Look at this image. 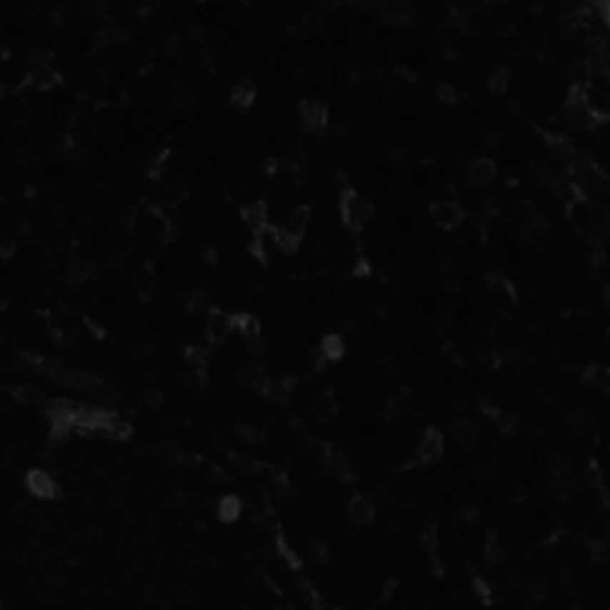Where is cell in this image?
<instances>
[{
    "instance_id": "obj_1",
    "label": "cell",
    "mask_w": 610,
    "mask_h": 610,
    "mask_svg": "<svg viewBox=\"0 0 610 610\" xmlns=\"http://www.w3.org/2000/svg\"><path fill=\"white\" fill-rule=\"evenodd\" d=\"M444 451H446L444 434L439 429L429 427V429L422 431L420 441H417V449H415V456L420 458V463H424V465H434L444 458Z\"/></svg>"
},
{
    "instance_id": "obj_2",
    "label": "cell",
    "mask_w": 610,
    "mask_h": 610,
    "mask_svg": "<svg viewBox=\"0 0 610 610\" xmlns=\"http://www.w3.org/2000/svg\"><path fill=\"white\" fill-rule=\"evenodd\" d=\"M451 436L460 451H472L479 444V424L474 422L472 415L467 417H451Z\"/></svg>"
},
{
    "instance_id": "obj_3",
    "label": "cell",
    "mask_w": 610,
    "mask_h": 610,
    "mask_svg": "<svg viewBox=\"0 0 610 610\" xmlns=\"http://www.w3.org/2000/svg\"><path fill=\"white\" fill-rule=\"evenodd\" d=\"M341 212H344V219L346 224L351 226V229H360L367 219H370L372 215V205L367 203V198H363L360 194H353V191H349L341 203Z\"/></svg>"
},
{
    "instance_id": "obj_4",
    "label": "cell",
    "mask_w": 610,
    "mask_h": 610,
    "mask_svg": "<svg viewBox=\"0 0 610 610\" xmlns=\"http://www.w3.org/2000/svg\"><path fill=\"white\" fill-rule=\"evenodd\" d=\"M24 484H26V489H29V494L36 496V499L53 501V499H58V496H60L58 481H55L46 470H31L29 474H26Z\"/></svg>"
},
{
    "instance_id": "obj_5",
    "label": "cell",
    "mask_w": 610,
    "mask_h": 610,
    "mask_svg": "<svg viewBox=\"0 0 610 610\" xmlns=\"http://www.w3.org/2000/svg\"><path fill=\"white\" fill-rule=\"evenodd\" d=\"M465 179H467V184H470L472 189H486V186H491V181L496 179V165H494V160L479 158V160L470 162V165L465 167Z\"/></svg>"
},
{
    "instance_id": "obj_6",
    "label": "cell",
    "mask_w": 610,
    "mask_h": 610,
    "mask_svg": "<svg viewBox=\"0 0 610 610\" xmlns=\"http://www.w3.org/2000/svg\"><path fill=\"white\" fill-rule=\"evenodd\" d=\"M320 463L324 465V470L334 474L336 479H353L356 474V467H353V460L341 451H327L320 456Z\"/></svg>"
},
{
    "instance_id": "obj_7",
    "label": "cell",
    "mask_w": 610,
    "mask_h": 610,
    "mask_svg": "<svg viewBox=\"0 0 610 610\" xmlns=\"http://www.w3.org/2000/svg\"><path fill=\"white\" fill-rule=\"evenodd\" d=\"M346 513H349L353 524H370L374 520V513H377V506H374V501L370 499V496L358 494L349 501Z\"/></svg>"
},
{
    "instance_id": "obj_8",
    "label": "cell",
    "mask_w": 610,
    "mask_h": 610,
    "mask_svg": "<svg viewBox=\"0 0 610 610\" xmlns=\"http://www.w3.org/2000/svg\"><path fill=\"white\" fill-rule=\"evenodd\" d=\"M231 329H234V317L222 313V310H212L210 317H208V327H205L210 341L212 344H224L226 339H229Z\"/></svg>"
},
{
    "instance_id": "obj_9",
    "label": "cell",
    "mask_w": 610,
    "mask_h": 610,
    "mask_svg": "<svg viewBox=\"0 0 610 610\" xmlns=\"http://www.w3.org/2000/svg\"><path fill=\"white\" fill-rule=\"evenodd\" d=\"M431 217H434V222L441 226V229H453V226H458L460 219H463V210H460V205H456L453 201H441V203H434Z\"/></svg>"
},
{
    "instance_id": "obj_10",
    "label": "cell",
    "mask_w": 610,
    "mask_h": 610,
    "mask_svg": "<svg viewBox=\"0 0 610 610\" xmlns=\"http://www.w3.org/2000/svg\"><path fill=\"white\" fill-rule=\"evenodd\" d=\"M301 122L308 131H320L327 124V110L317 101H305L301 103Z\"/></svg>"
},
{
    "instance_id": "obj_11",
    "label": "cell",
    "mask_w": 610,
    "mask_h": 610,
    "mask_svg": "<svg viewBox=\"0 0 610 610\" xmlns=\"http://www.w3.org/2000/svg\"><path fill=\"white\" fill-rule=\"evenodd\" d=\"M384 417L391 424H410L415 420V408H413V403H410V401L394 399V401L386 403Z\"/></svg>"
},
{
    "instance_id": "obj_12",
    "label": "cell",
    "mask_w": 610,
    "mask_h": 610,
    "mask_svg": "<svg viewBox=\"0 0 610 610\" xmlns=\"http://www.w3.org/2000/svg\"><path fill=\"white\" fill-rule=\"evenodd\" d=\"M58 81H60V76L51 65L29 69V76H26V86L34 91H51Z\"/></svg>"
},
{
    "instance_id": "obj_13",
    "label": "cell",
    "mask_w": 610,
    "mask_h": 610,
    "mask_svg": "<svg viewBox=\"0 0 610 610\" xmlns=\"http://www.w3.org/2000/svg\"><path fill=\"white\" fill-rule=\"evenodd\" d=\"M531 363H534V356H531V351L522 349V346H510V349H506V353H503V365L513 372L529 370Z\"/></svg>"
},
{
    "instance_id": "obj_14",
    "label": "cell",
    "mask_w": 610,
    "mask_h": 610,
    "mask_svg": "<svg viewBox=\"0 0 610 610\" xmlns=\"http://www.w3.org/2000/svg\"><path fill=\"white\" fill-rule=\"evenodd\" d=\"M336 410H339L336 396L331 391H322L315 396L313 406H310V415H313L317 422H324V420H329V417H334Z\"/></svg>"
},
{
    "instance_id": "obj_15",
    "label": "cell",
    "mask_w": 610,
    "mask_h": 610,
    "mask_svg": "<svg viewBox=\"0 0 610 610\" xmlns=\"http://www.w3.org/2000/svg\"><path fill=\"white\" fill-rule=\"evenodd\" d=\"M317 353H320V358L324 360V363H336V360L344 358L346 344H344V339L339 334H327L322 339L320 351H317Z\"/></svg>"
},
{
    "instance_id": "obj_16",
    "label": "cell",
    "mask_w": 610,
    "mask_h": 610,
    "mask_svg": "<svg viewBox=\"0 0 610 610\" xmlns=\"http://www.w3.org/2000/svg\"><path fill=\"white\" fill-rule=\"evenodd\" d=\"M474 486L479 489V491L484 494H491L496 491V486H499V474H496V470L491 465H477L474 467Z\"/></svg>"
},
{
    "instance_id": "obj_17",
    "label": "cell",
    "mask_w": 610,
    "mask_h": 610,
    "mask_svg": "<svg viewBox=\"0 0 610 610\" xmlns=\"http://www.w3.org/2000/svg\"><path fill=\"white\" fill-rule=\"evenodd\" d=\"M229 101H231L234 108H241V110L248 108V105H253V101H255V86L248 79L239 81L236 86L231 89Z\"/></svg>"
},
{
    "instance_id": "obj_18",
    "label": "cell",
    "mask_w": 610,
    "mask_h": 610,
    "mask_svg": "<svg viewBox=\"0 0 610 610\" xmlns=\"http://www.w3.org/2000/svg\"><path fill=\"white\" fill-rule=\"evenodd\" d=\"M244 219H246V224L251 226L255 234H260L262 229H265V224H267V210H265V205H262V203L246 205V208H244Z\"/></svg>"
},
{
    "instance_id": "obj_19",
    "label": "cell",
    "mask_w": 610,
    "mask_h": 610,
    "mask_svg": "<svg viewBox=\"0 0 610 610\" xmlns=\"http://www.w3.org/2000/svg\"><path fill=\"white\" fill-rule=\"evenodd\" d=\"M567 76H570V81L574 84V89L584 91V86L591 81V76H594V67L589 65L586 60H577L574 65H570V69H567Z\"/></svg>"
},
{
    "instance_id": "obj_20",
    "label": "cell",
    "mask_w": 610,
    "mask_h": 610,
    "mask_svg": "<svg viewBox=\"0 0 610 610\" xmlns=\"http://www.w3.org/2000/svg\"><path fill=\"white\" fill-rule=\"evenodd\" d=\"M241 515V501L239 496H224L222 501L217 503V517L222 522H236Z\"/></svg>"
},
{
    "instance_id": "obj_21",
    "label": "cell",
    "mask_w": 610,
    "mask_h": 610,
    "mask_svg": "<svg viewBox=\"0 0 610 610\" xmlns=\"http://www.w3.org/2000/svg\"><path fill=\"white\" fill-rule=\"evenodd\" d=\"M234 434H236L239 441H244L246 446H260L262 444V431L255 427V424L239 422L236 427H234Z\"/></svg>"
},
{
    "instance_id": "obj_22",
    "label": "cell",
    "mask_w": 610,
    "mask_h": 610,
    "mask_svg": "<svg viewBox=\"0 0 610 610\" xmlns=\"http://www.w3.org/2000/svg\"><path fill=\"white\" fill-rule=\"evenodd\" d=\"M484 558L489 565H503V560H506V549L494 534H489L484 541Z\"/></svg>"
},
{
    "instance_id": "obj_23",
    "label": "cell",
    "mask_w": 610,
    "mask_h": 610,
    "mask_svg": "<svg viewBox=\"0 0 610 610\" xmlns=\"http://www.w3.org/2000/svg\"><path fill=\"white\" fill-rule=\"evenodd\" d=\"M194 103V96H191V91L186 86H181V84H174L172 89H169V105L176 110H186L189 105Z\"/></svg>"
},
{
    "instance_id": "obj_24",
    "label": "cell",
    "mask_w": 610,
    "mask_h": 610,
    "mask_svg": "<svg viewBox=\"0 0 610 610\" xmlns=\"http://www.w3.org/2000/svg\"><path fill=\"white\" fill-rule=\"evenodd\" d=\"M308 556L313 560V565L322 567L329 563V546L322 541V539H315V541L308 544Z\"/></svg>"
},
{
    "instance_id": "obj_25",
    "label": "cell",
    "mask_w": 610,
    "mask_h": 610,
    "mask_svg": "<svg viewBox=\"0 0 610 610\" xmlns=\"http://www.w3.org/2000/svg\"><path fill=\"white\" fill-rule=\"evenodd\" d=\"M560 420H563V427H565V429L579 431L581 427H584V410H579V408H567V410H563Z\"/></svg>"
},
{
    "instance_id": "obj_26",
    "label": "cell",
    "mask_w": 610,
    "mask_h": 610,
    "mask_svg": "<svg viewBox=\"0 0 610 610\" xmlns=\"http://www.w3.org/2000/svg\"><path fill=\"white\" fill-rule=\"evenodd\" d=\"M274 494H276V499L284 501V503H294L296 501L294 486H291V481L284 477V474H276V477H274Z\"/></svg>"
},
{
    "instance_id": "obj_27",
    "label": "cell",
    "mask_w": 610,
    "mask_h": 610,
    "mask_svg": "<svg viewBox=\"0 0 610 610\" xmlns=\"http://www.w3.org/2000/svg\"><path fill=\"white\" fill-rule=\"evenodd\" d=\"M508 69H496V72L489 76V91L494 96H503L508 91Z\"/></svg>"
},
{
    "instance_id": "obj_28",
    "label": "cell",
    "mask_w": 610,
    "mask_h": 610,
    "mask_svg": "<svg viewBox=\"0 0 610 610\" xmlns=\"http://www.w3.org/2000/svg\"><path fill=\"white\" fill-rule=\"evenodd\" d=\"M589 558L594 563H606L610 560V544L608 541H591L589 544Z\"/></svg>"
},
{
    "instance_id": "obj_29",
    "label": "cell",
    "mask_w": 610,
    "mask_h": 610,
    "mask_svg": "<svg viewBox=\"0 0 610 610\" xmlns=\"http://www.w3.org/2000/svg\"><path fill=\"white\" fill-rule=\"evenodd\" d=\"M496 424H499V431L503 436H515L517 429H520V420L515 415H499Z\"/></svg>"
},
{
    "instance_id": "obj_30",
    "label": "cell",
    "mask_w": 610,
    "mask_h": 610,
    "mask_svg": "<svg viewBox=\"0 0 610 610\" xmlns=\"http://www.w3.org/2000/svg\"><path fill=\"white\" fill-rule=\"evenodd\" d=\"M91 272H89V267L86 265H69L67 269H65V281L67 284H81L84 279H86Z\"/></svg>"
},
{
    "instance_id": "obj_31",
    "label": "cell",
    "mask_w": 610,
    "mask_h": 610,
    "mask_svg": "<svg viewBox=\"0 0 610 610\" xmlns=\"http://www.w3.org/2000/svg\"><path fill=\"white\" fill-rule=\"evenodd\" d=\"M51 60H53L51 53H46V51H31L29 55H26V65H29V69L51 65Z\"/></svg>"
},
{
    "instance_id": "obj_32",
    "label": "cell",
    "mask_w": 610,
    "mask_h": 610,
    "mask_svg": "<svg viewBox=\"0 0 610 610\" xmlns=\"http://www.w3.org/2000/svg\"><path fill=\"white\" fill-rule=\"evenodd\" d=\"M436 98L441 103H456L458 101V91L451 86V84H441V86L436 89Z\"/></svg>"
},
{
    "instance_id": "obj_33",
    "label": "cell",
    "mask_w": 610,
    "mask_h": 610,
    "mask_svg": "<svg viewBox=\"0 0 610 610\" xmlns=\"http://www.w3.org/2000/svg\"><path fill=\"white\" fill-rule=\"evenodd\" d=\"M167 53L172 55L174 60L181 58V55H184V41H181V36H169V41H167Z\"/></svg>"
},
{
    "instance_id": "obj_34",
    "label": "cell",
    "mask_w": 610,
    "mask_h": 610,
    "mask_svg": "<svg viewBox=\"0 0 610 610\" xmlns=\"http://www.w3.org/2000/svg\"><path fill=\"white\" fill-rule=\"evenodd\" d=\"M524 499H527V489L522 486H510L508 494H506V501L513 503V506H517V503H522Z\"/></svg>"
},
{
    "instance_id": "obj_35",
    "label": "cell",
    "mask_w": 610,
    "mask_h": 610,
    "mask_svg": "<svg viewBox=\"0 0 610 610\" xmlns=\"http://www.w3.org/2000/svg\"><path fill=\"white\" fill-rule=\"evenodd\" d=\"M186 303H189V308H191V310H198V308H201V305H205V291H203V289L191 291L189 298H186Z\"/></svg>"
},
{
    "instance_id": "obj_36",
    "label": "cell",
    "mask_w": 610,
    "mask_h": 610,
    "mask_svg": "<svg viewBox=\"0 0 610 610\" xmlns=\"http://www.w3.org/2000/svg\"><path fill=\"white\" fill-rule=\"evenodd\" d=\"M479 508L474 506V503H467V506H463V520L467 522H477L479 520Z\"/></svg>"
},
{
    "instance_id": "obj_37",
    "label": "cell",
    "mask_w": 610,
    "mask_h": 610,
    "mask_svg": "<svg viewBox=\"0 0 610 610\" xmlns=\"http://www.w3.org/2000/svg\"><path fill=\"white\" fill-rule=\"evenodd\" d=\"M22 358H24L29 365H34V367H44V365H46V358H44V356H39V353H29V351H24V353H22Z\"/></svg>"
},
{
    "instance_id": "obj_38",
    "label": "cell",
    "mask_w": 610,
    "mask_h": 610,
    "mask_svg": "<svg viewBox=\"0 0 610 610\" xmlns=\"http://www.w3.org/2000/svg\"><path fill=\"white\" fill-rule=\"evenodd\" d=\"M19 396L26 399V401H41V391H39V389H34V386H22V389H19Z\"/></svg>"
},
{
    "instance_id": "obj_39",
    "label": "cell",
    "mask_w": 610,
    "mask_h": 610,
    "mask_svg": "<svg viewBox=\"0 0 610 610\" xmlns=\"http://www.w3.org/2000/svg\"><path fill=\"white\" fill-rule=\"evenodd\" d=\"M315 610H339L334 603L329 601H322V599H315Z\"/></svg>"
},
{
    "instance_id": "obj_40",
    "label": "cell",
    "mask_w": 610,
    "mask_h": 610,
    "mask_svg": "<svg viewBox=\"0 0 610 610\" xmlns=\"http://www.w3.org/2000/svg\"><path fill=\"white\" fill-rule=\"evenodd\" d=\"M198 62L205 65V67H210L212 65V53L210 51H201V53H198Z\"/></svg>"
},
{
    "instance_id": "obj_41",
    "label": "cell",
    "mask_w": 610,
    "mask_h": 610,
    "mask_svg": "<svg viewBox=\"0 0 610 610\" xmlns=\"http://www.w3.org/2000/svg\"><path fill=\"white\" fill-rule=\"evenodd\" d=\"M22 162H24L26 167H36L41 160L36 158V155H31V153H24V155H22Z\"/></svg>"
},
{
    "instance_id": "obj_42",
    "label": "cell",
    "mask_w": 610,
    "mask_h": 610,
    "mask_svg": "<svg viewBox=\"0 0 610 610\" xmlns=\"http://www.w3.org/2000/svg\"><path fill=\"white\" fill-rule=\"evenodd\" d=\"M474 589H477V594L481 596V599H489V586L484 584V581H474Z\"/></svg>"
},
{
    "instance_id": "obj_43",
    "label": "cell",
    "mask_w": 610,
    "mask_h": 610,
    "mask_svg": "<svg viewBox=\"0 0 610 610\" xmlns=\"http://www.w3.org/2000/svg\"><path fill=\"white\" fill-rule=\"evenodd\" d=\"M499 139H501V136H499V131H489L486 136H484V141H486V144H491V146H496V144H499Z\"/></svg>"
},
{
    "instance_id": "obj_44",
    "label": "cell",
    "mask_w": 610,
    "mask_h": 610,
    "mask_svg": "<svg viewBox=\"0 0 610 610\" xmlns=\"http://www.w3.org/2000/svg\"><path fill=\"white\" fill-rule=\"evenodd\" d=\"M601 298H603V303H606L608 308H610V284H608V286H603V291H601Z\"/></svg>"
},
{
    "instance_id": "obj_45",
    "label": "cell",
    "mask_w": 610,
    "mask_h": 610,
    "mask_svg": "<svg viewBox=\"0 0 610 610\" xmlns=\"http://www.w3.org/2000/svg\"><path fill=\"white\" fill-rule=\"evenodd\" d=\"M486 3H491V5H499V3H503V0H486Z\"/></svg>"
},
{
    "instance_id": "obj_46",
    "label": "cell",
    "mask_w": 610,
    "mask_h": 610,
    "mask_svg": "<svg viewBox=\"0 0 610 610\" xmlns=\"http://www.w3.org/2000/svg\"><path fill=\"white\" fill-rule=\"evenodd\" d=\"M0 610H3V606H0Z\"/></svg>"
}]
</instances>
